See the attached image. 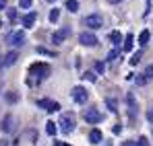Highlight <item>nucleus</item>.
<instances>
[{"label": "nucleus", "mask_w": 153, "mask_h": 146, "mask_svg": "<svg viewBox=\"0 0 153 146\" xmlns=\"http://www.w3.org/2000/svg\"><path fill=\"white\" fill-rule=\"evenodd\" d=\"M29 72H31V76H37V80H42V78H46V76L50 74V66H48V64L37 62V64H31Z\"/></svg>", "instance_id": "f257e3e1"}, {"label": "nucleus", "mask_w": 153, "mask_h": 146, "mask_svg": "<svg viewBox=\"0 0 153 146\" xmlns=\"http://www.w3.org/2000/svg\"><path fill=\"white\" fill-rule=\"evenodd\" d=\"M64 6H66L71 12H76V10H79V2H76V0H66V4H64Z\"/></svg>", "instance_id": "f3484780"}, {"label": "nucleus", "mask_w": 153, "mask_h": 146, "mask_svg": "<svg viewBox=\"0 0 153 146\" xmlns=\"http://www.w3.org/2000/svg\"><path fill=\"white\" fill-rule=\"evenodd\" d=\"M79 41H81V45H87V48L97 45V37H95L93 33H89V31H83V33L79 35Z\"/></svg>", "instance_id": "423d86ee"}, {"label": "nucleus", "mask_w": 153, "mask_h": 146, "mask_svg": "<svg viewBox=\"0 0 153 146\" xmlns=\"http://www.w3.org/2000/svg\"><path fill=\"white\" fill-rule=\"evenodd\" d=\"M68 35H71V27H62L60 31H54V33H52V41H54V43H62Z\"/></svg>", "instance_id": "6e6552de"}, {"label": "nucleus", "mask_w": 153, "mask_h": 146, "mask_svg": "<svg viewBox=\"0 0 153 146\" xmlns=\"http://www.w3.org/2000/svg\"><path fill=\"white\" fill-rule=\"evenodd\" d=\"M110 2H112V4H118V2H120V0H110Z\"/></svg>", "instance_id": "c9c22d12"}, {"label": "nucleus", "mask_w": 153, "mask_h": 146, "mask_svg": "<svg viewBox=\"0 0 153 146\" xmlns=\"http://www.w3.org/2000/svg\"><path fill=\"white\" fill-rule=\"evenodd\" d=\"M139 62H141V51H137V54H134V56L130 58V64H132V66H137Z\"/></svg>", "instance_id": "4be33fe9"}, {"label": "nucleus", "mask_w": 153, "mask_h": 146, "mask_svg": "<svg viewBox=\"0 0 153 146\" xmlns=\"http://www.w3.org/2000/svg\"><path fill=\"white\" fill-rule=\"evenodd\" d=\"M31 2L33 0H19V6L21 8H31Z\"/></svg>", "instance_id": "b1692460"}, {"label": "nucleus", "mask_w": 153, "mask_h": 146, "mask_svg": "<svg viewBox=\"0 0 153 146\" xmlns=\"http://www.w3.org/2000/svg\"><path fill=\"white\" fill-rule=\"evenodd\" d=\"M105 103H108V107H110V111H112V113H116V109H118V107H116V101H114V99H108Z\"/></svg>", "instance_id": "5701e85b"}, {"label": "nucleus", "mask_w": 153, "mask_h": 146, "mask_svg": "<svg viewBox=\"0 0 153 146\" xmlns=\"http://www.w3.org/2000/svg\"><path fill=\"white\" fill-rule=\"evenodd\" d=\"M147 120H149V122L153 123V107H151V109H149V113H147Z\"/></svg>", "instance_id": "473e14b6"}, {"label": "nucleus", "mask_w": 153, "mask_h": 146, "mask_svg": "<svg viewBox=\"0 0 153 146\" xmlns=\"http://www.w3.org/2000/svg\"><path fill=\"white\" fill-rule=\"evenodd\" d=\"M0 128H2V132H15L17 130V123H15V117L13 115H6L2 123H0Z\"/></svg>", "instance_id": "1a4fd4ad"}, {"label": "nucleus", "mask_w": 153, "mask_h": 146, "mask_svg": "<svg viewBox=\"0 0 153 146\" xmlns=\"http://www.w3.org/2000/svg\"><path fill=\"white\" fill-rule=\"evenodd\" d=\"M8 43H10L13 48H21V45L25 43V33H23V31L10 33V35H8Z\"/></svg>", "instance_id": "0eeeda50"}, {"label": "nucleus", "mask_w": 153, "mask_h": 146, "mask_svg": "<svg viewBox=\"0 0 153 146\" xmlns=\"http://www.w3.org/2000/svg\"><path fill=\"white\" fill-rule=\"evenodd\" d=\"M37 105H39V107H46L50 113L60 111V103H56V101H46V99H39V101H37Z\"/></svg>", "instance_id": "9d476101"}, {"label": "nucleus", "mask_w": 153, "mask_h": 146, "mask_svg": "<svg viewBox=\"0 0 153 146\" xmlns=\"http://www.w3.org/2000/svg\"><path fill=\"white\" fill-rule=\"evenodd\" d=\"M103 68H105L103 62H97V64H95V70H97V72H103Z\"/></svg>", "instance_id": "2f4dec72"}, {"label": "nucleus", "mask_w": 153, "mask_h": 146, "mask_svg": "<svg viewBox=\"0 0 153 146\" xmlns=\"http://www.w3.org/2000/svg\"><path fill=\"white\" fill-rule=\"evenodd\" d=\"M71 97H73L75 103L85 105V103H87V97H89V93H87V89H83V87H73V89H71Z\"/></svg>", "instance_id": "f03ea898"}, {"label": "nucleus", "mask_w": 153, "mask_h": 146, "mask_svg": "<svg viewBox=\"0 0 153 146\" xmlns=\"http://www.w3.org/2000/svg\"><path fill=\"white\" fill-rule=\"evenodd\" d=\"M83 25L87 29H100V27H103V19H102V15H87L83 19Z\"/></svg>", "instance_id": "39448f33"}, {"label": "nucleus", "mask_w": 153, "mask_h": 146, "mask_svg": "<svg viewBox=\"0 0 153 146\" xmlns=\"http://www.w3.org/2000/svg\"><path fill=\"white\" fill-rule=\"evenodd\" d=\"M145 76H147V78H153V64H149V66H147V68H145Z\"/></svg>", "instance_id": "393cba45"}, {"label": "nucleus", "mask_w": 153, "mask_h": 146, "mask_svg": "<svg viewBox=\"0 0 153 146\" xmlns=\"http://www.w3.org/2000/svg\"><path fill=\"white\" fill-rule=\"evenodd\" d=\"M126 101H128V115H130V117H134L139 109H137V103H134V97H132L130 93L126 95Z\"/></svg>", "instance_id": "f8f14e48"}, {"label": "nucleus", "mask_w": 153, "mask_h": 146, "mask_svg": "<svg viewBox=\"0 0 153 146\" xmlns=\"http://www.w3.org/2000/svg\"><path fill=\"white\" fill-rule=\"evenodd\" d=\"M137 146H149V140H147L145 136H141V138L137 140Z\"/></svg>", "instance_id": "a878e982"}, {"label": "nucleus", "mask_w": 153, "mask_h": 146, "mask_svg": "<svg viewBox=\"0 0 153 146\" xmlns=\"http://www.w3.org/2000/svg\"><path fill=\"white\" fill-rule=\"evenodd\" d=\"M58 19H60V10H58V8H52V10H50V21H52V23H56Z\"/></svg>", "instance_id": "aec40b11"}, {"label": "nucleus", "mask_w": 153, "mask_h": 146, "mask_svg": "<svg viewBox=\"0 0 153 146\" xmlns=\"http://www.w3.org/2000/svg\"><path fill=\"white\" fill-rule=\"evenodd\" d=\"M4 97H6V101H8V103H17V93H6V95H4Z\"/></svg>", "instance_id": "412c9836"}, {"label": "nucleus", "mask_w": 153, "mask_h": 146, "mask_svg": "<svg viewBox=\"0 0 153 146\" xmlns=\"http://www.w3.org/2000/svg\"><path fill=\"white\" fill-rule=\"evenodd\" d=\"M118 54H120L118 49H112V51L108 54V60H116V58H118Z\"/></svg>", "instance_id": "bb28decb"}, {"label": "nucleus", "mask_w": 153, "mask_h": 146, "mask_svg": "<svg viewBox=\"0 0 153 146\" xmlns=\"http://www.w3.org/2000/svg\"><path fill=\"white\" fill-rule=\"evenodd\" d=\"M8 19H10V21L17 19V10H15V8H8Z\"/></svg>", "instance_id": "cd10ccee"}, {"label": "nucleus", "mask_w": 153, "mask_h": 146, "mask_svg": "<svg viewBox=\"0 0 153 146\" xmlns=\"http://www.w3.org/2000/svg\"><path fill=\"white\" fill-rule=\"evenodd\" d=\"M110 39H112L114 43H120V41H122V35H120V31H112V33H110Z\"/></svg>", "instance_id": "6ab92c4d"}, {"label": "nucleus", "mask_w": 153, "mask_h": 146, "mask_svg": "<svg viewBox=\"0 0 153 146\" xmlns=\"http://www.w3.org/2000/svg\"><path fill=\"white\" fill-rule=\"evenodd\" d=\"M48 2H54V0H48Z\"/></svg>", "instance_id": "e433bc0d"}, {"label": "nucleus", "mask_w": 153, "mask_h": 146, "mask_svg": "<svg viewBox=\"0 0 153 146\" xmlns=\"http://www.w3.org/2000/svg\"><path fill=\"white\" fill-rule=\"evenodd\" d=\"M35 21H37V12H27L25 17H23V27L25 29H31L35 25Z\"/></svg>", "instance_id": "9b49d317"}, {"label": "nucleus", "mask_w": 153, "mask_h": 146, "mask_svg": "<svg viewBox=\"0 0 153 146\" xmlns=\"http://www.w3.org/2000/svg\"><path fill=\"white\" fill-rule=\"evenodd\" d=\"M139 43H141V45H147V43H149V31H147V29L141 31V35H139Z\"/></svg>", "instance_id": "dca6fc26"}, {"label": "nucleus", "mask_w": 153, "mask_h": 146, "mask_svg": "<svg viewBox=\"0 0 153 146\" xmlns=\"http://www.w3.org/2000/svg\"><path fill=\"white\" fill-rule=\"evenodd\" d=\"M4 6H6V2H4V0H0V8H4Z\"/></svg>", "instance_id": "f704fd0d"}, {"label": "nucleus", "mask_w": 153, "mask_h": 146, "mask_svg": "<svg viewBox=\"0 0 153 146\" xmlns=\"http://www.w3.org/2000/svg\"><path fill=\"white\" fill-rule=\"evenodd\" d=\"M120 146H137V142H124V144H120Z\"/></svg>", "instance_id": "72a5a7b5"}, {"label": "nucleus", "mask_w": 153, "mask_h": 146, "mask_svg": "<svg viewBox=\"0 0 153 146\" xmlns=\"http://www.w3.org/2000/svg\"><path fill=\"white\" fill-rule=\"evenodd\" d=\"M147 80H149V78H147L145 74H143V76H137V84H145Z\"/></svg>", "instance_id": "c85d7f7f"}, {"label": "nucleus", "mask_w": 153, "mask_h": 146, "mask_svg": "<svg viewBox=\"0 0 153 146\" xmlns=\"http://www.w3.org/2000/svg\"><path fill=\"white\" fill-rule=\"evenodd\" d=\"M83 78H85V80H95V74H91V72H85V74H83Z\"/></svg>", "instance_id": "7c9ffc66"}, {"label": "nucleus", "mask_w": 153, "mask_h": 146, "mask_svg": "<svg viewBox=\"0 0 153 146\" xmlns=\"http://www.w3.org/2000/svg\"><path fill=\"white\" fill-rule=\"evenodd\" d=\"M83 120L87 123H100L102 122V113H100L95 107H87V109L83 111Z\"/></svg>", "instance_id": "20e7f679"}, {"label": "nucleus", "mask_w": 153, "mask_h": 146, "mask_svg": "<svg viewBox=\"0 0 153 146\" xmlns=\"http://www.w3.org/2000/svg\"><path fill=\"white\" fill-rule=\"evenodd\" d=\"M102 138H103V134L97 130V128H95V130H91V134H89V142H91V144H100V142H102Z\"/></svg>", "instance_id": "ddd939ff"}, {"label": "nucleus", "mask_w": 153, "mask_h": 146, "mask_svg": "<svg viewBox=\"0 0 153 146\" xmlns=\"http://www.w3.org/2000/svg\"><path fill=\"white\" fill-rule=\"evenodd\" d=\"M17 58H19L17 51H8V54L4 56V66H13V64L17 62Z\"/></svg>", "instance_id": "4468645a"}, {"label": "nucleus", "mask_w": 153, "mask_h": 146, "mask_svg": "<svg viewBox=\"0 0 153 146\" xmlns=\"http://www.w3.org/2000/svg\"><path fill=\"white\" fill-rule=\"evenodd\" d=\"M132 41H134V37H132V33H128L126 37H124V45H122V49H124V51H130V49H132Z\"/></svg>", "instance_id": "2eb2a0df"}, {"label": "nucleus", "mask_w": 153, "mask_h": 146, "mask_svg": "<svg viewBox=\"0 0 153 146\" xmlns=\"http://www.w3.org/2000/svg\"><path fill=\"white\" fill-rule=\"evenodd\" d=\"M56 130H58V128H56V123H54V122L46 123V132H48L50 136H56Z\"/></svg>", "instance_id": "a211bd4d"}, {"label": "nucleus", "mask_w": 153, "mask_h": 146, "mask_svg": "<svg viewBox=\"0 0 153 146\" xmlns=\"http://www.w3.org/2000/svg\"><path fill=\"white\" fill-rule=\"evenodd\" d=\"M75 115L73 113H64L62 117H60V130L64 132V134H71L73 130H75Z\"/></svg>", "instance_id": "7ed1b4c3"}, {"label": "nucleus", "mask_w": 153, "mask_h": 146, "mask_svg": "<svg viewBox=\"0 0 153 146\" xmlns=\"http://www.w3.org/2000/svg\"><path fill=\"white\" fill-rule=\"evenodd\" d=\"M37 54H46V56H52V58H54V54H52V51H48L46 48H37Z\"/></svg>", "instance_id": "c756f323"}]
</instances>
